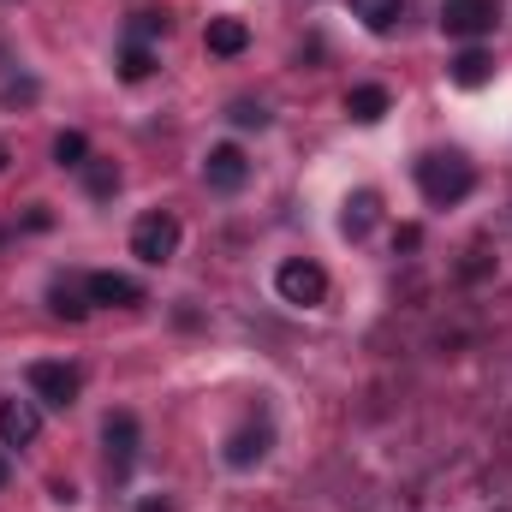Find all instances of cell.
<instances>
[{
  "instance_id": "obj_11",
  "label": "cell",
  "mask_w": 512,
  "mask_h": 512,
  "mask_svg": "<svg viewBox=\"0 0 512 512\" xmlns=\"http://www.w3.org/2000/svg\"><path fill=\"white\" fill-rule=\"evenodd\" d=\"M447 78H453L459 90H483V84L495 78V60H489L483 48H459V54H453V66H447Z\"/></svg>"
},
{
  "instance_id": "obj_8",
  "label": "cell",
  "mask_w": 512,
  "mask_h": 512,
  "mask_svg": "<svg viewBox=\"0 0 512 512\" xmlns=\"http://www.w3.org/2000/svg\"><path fill=\"white\" fill-rule=\"evenodd\" d=\"M42 429V411L30 399H0V447H30Z\"/></svg>"
},
{
  "instance_id": "obj_5",
  "label": "cell",
  "mask_w": 512,
  "mask_h": 512,
  "mask_svg": "<svg viewBox=\"0 0 512 512\" xmlns=\"http://www.w3.org/2000/svg\"><path fill=\"white\" fill-rule=\"evenodd\" d=\"M495 18H501V0H447V6H441V30H447V36H459V42L489 36V30H495Z\"/></svg>"
},
{
  "instance_id": "obj_6",
  "label": "cell",
  "mask_w": 512,
  "mask_h": 512,
  "mask_svg": "<svg viewBox=\"0 0 512 512\" xmlns=\"http://www.w3.org/2000/svg\"><path fill=\"white\" fill-rule=\"evenodd\" d=\"M203 179H209L215 191H239V185L251 179V161H245V149H239V143H215V149L203 155Z\"/></svg>"
},
{
  "instance_id": "obj_24",
  "label": "cell",
  "mask_w": 512,
  "mask_h": 512,
  "mask_svg": "<svg viewBox=\"0 0 512 512\" xmlns=\"http://www.w3.org/2000/svg\"><path fill=\"white\" fill-rule=\"evenodd\" d=\"M0 173H6V143H0Z\"/></svg>"
},
{
  "instance_id": "obj_22",
  "label": "cell",
  "mask_w": 512,
  "mask_h": 512,
  "mask_svg": "<svg viewBox=\"0 0 512 512\" xmlns=\"http://www.w3.org/2000/svg\"><path fill=\"white\" fill-rule=\"evenodd\" d=\"M137 512H173V507H167L161 495H143V501H137Z\"/></svg>"
},
{
  "instance_id": "obj_15",
  "label": "cell",
  "mask_w": 512,
  "mask_h": 512,
  "mask_svg": "<svg viewBox=\"0 0 512 512\" xmlns=\"http://www.w3.org/2000/svg\"><path fill=\"white\" fill-rule=\"evenodd\" d=\"M340 227H346L352 239H364V233L376 227V191H358V197L346 203V215H340Z\"/></svg>"
},
{
  "instance_id": "obj_16",
  "label": "cell",
  "mask_w": 512,
  "mask_h": 512,
  "mask_svg": "<svg viewBox=\"0 0 512 512\" xmlns=\"http://www.w3.org/2000/svg\"><path fill=\"white\" fill-rule=\"evenodd\" d=\"M78 173H84L90 197H114V191H120V167H108V161H96V155H90V161H84Z\"/></svg>"
},
{
  "instance_id": "obj_14",
  "label": "cell",
  "mask_w": 512,
  "mask_h": 512,
  "mask_svg": "<svg viewBox=\"0 0 512 512\" xmlns=\"http://www.w3.org/2000/svg\"><path fill=\"white\" fill-rule=\"evenodd\" d=\"M352 12L376 30V36H387L393 24H399V12H405V0H352Z\"/></svg>"
},
{
  "instance_id": "obj_20",
  "label": "cell",
  "mask_w": 512,
  "mask_h": 512,
  "mask_svg": "<svg viewBox=\"0 0 512 512\" xmlns=\"http://www.w3.org/2000/svg\"><path fill=\"white\" fill-rule=\"evenodd\" d=\"M161 30H167V12H131L126 42H143V48H149V36H161Z\"/></svg>"
},
{
  "instance_id": "obj_18",
  "label": "cell",
  "mask_w": 512,
  "mask_h": 512,
  "mask_svg": "<svg viewBox=\"0 0 512 512\" xmlns=\"http://www.w3.org/2000/svg\"><path fill=\"white\" fill-rule=\"evenodd\" d=\"M54 161H60V167H84V161H90V137H84V131H60V137H54Z\"/></svg>"
},
{
  "instance_id": "obj_13",
  "label": "cell",
  "mask_w": 512,
  "mask_h": 512,
  "mask_svg": "<svg viewBox=\"0 0 512 512\" xmlns=\"http://www.w3.org/2000/svg\"><path fill=\"white\" fill-rule=\"evenodd\" d=\"M262 453H268V429H239V435L227 441V465H233V471H251Z\"/></svg>"
},
{
  "instance_id": "obj_23",
  "label": "cell",
  "mask_w": 512,
  "mask_h": 512,
  "mask_svg": "<svg viewBox=\"0 0 512 512\" xmlns=\"http://www.w3.org/2000/svg\"><path fill=\"white\" fill-rule=\"evenodd\" d=\"M6 477H12V465H6V459H0V489H6Z\"/></svg>"
},
{
  "instance_id": "obj_2",
  "label": "cell",
  "mask_w": 512,
  "mask_h": 512,
  "mask_svg": "<svg viewBox=\"0 0 512 512\" xmlns=\"http://www.w3.org/2000/svg\"><path fill=\"white\" fill-rule=\"evenodd\" d=\"M131 256H137V262H149V268L173 262V256H179V215L149 209V215L131 227Z\"/></svg>"
},
{
  "instance_id": "obj_1",
  "label": "cell",
  "mask_w": 512,
  "mask_h": 512,
  "mask_svg": "<svg viewBox=\"0 0 512 512\" xmlns=\"http://www.w3.org/2000/svg\"><path fill=\"white\" fill-rule=\"evenodd\" d=\"M471 185H477V173H471V161H465V155H453V149H429V155L417 161V191H423L435 209L465 203V197H471Z\"/></svg>"
},
{
  "instance_id": "obj_12",
  "label": "cell",
  "mask_w": 512,
  "mask_h": 512,
  "mask_svg": "<svg viewBox=\"0 0 512 512\" xmlns=\"http://www.w3.org/2000/svg\"><path fill=\"white\" fill-rule=\"evenodd\" d=\"M387 108H393V96H387L382 84H358V90L346 96V114H352L358 126H376V120H387Z\"/></svg>"
},
{
  "instance_id": "obj_7",
  "label": "cell",
  "mask_w": 512,
  "mask_h": 512,
  "mask_svg": "<svg viewBox=\"0 0 512 512\" xmlns=\"http://www.w3.org/2000/svg\"><path fill=\"white\" fill-rule=\"evenodd\" d=\"M102 441H108L114 477H131V465H137V417H131V411H114V417L102 423Z\"/></svg>"
},
{
  "instance_id": "obj_21",
  "label": "cell",
  "mask_w": 512,
  "mask_h": 512,
  "mask_svg": "<svg viewBox=\"0 0 512 512\" xmlns=\"http://www.w3.org/2000/svg\"><path fill=\"white\" fill-rule=\"evenodd\" d=\"M233 126L262 131V126H268V108H262V102H233Z\"/></svg>"
},
{
  "instance_id": "obj_10",
  "label": "cell",
  "mask_w": 512,
  "mask_h": 512,
  "mask_svg": "<svg viewBox=\"0 0 512 512\" xmlns=\"http://www.w3.org/2000/svg\"><path fill=\"white\" fill-rule=\"evenodd\" d=\"M209 54H221V60H233V54H245L251 48V24L245 18H209Z\"/></svg>"
},
{
  "instance_id": "obj_4",
  "label": "cell",
  "mask_w": 512,
  "mask_h": 512,
  "mask_svg": "<svg viewBox=\"0 0 512 512\" xmlns=\"http://www.w3.org/2000/svg\"><path fill=\"white\" fill-rule=\"evenodd\" d=\"M78 387H84V376H78L72 364H60V358H36V364H30V393H36L42 405H54V411H66V405L78 399Z\"/></svg>"
},
{
  "instance_id": "obj_19",
  "label": "cell",
  "mask_w": 512,
  "mask_h": 512,
  "mask_svg": "<svg viewBox=\"0 0 512 512\" xmlns=\"http://www.w3.org/2000/svg\"><path fill=\"white\" fill-rule=\"evenodd\" d=\"M48 310L66 316V322H84V316H90V298H78L72 286H54V292H48Z\"/></svg>"
},
{
  "instance_id": "obj_17",
  "label": "cell",
  "mask_w": 512,
  "mask_h": 512,
  "mask_svg": "<svg viewBox=\"0 0 512 512\" xmlns=\"http://www.w3.org/2000/svg\"><path fill=\"white\" fill-rule=\"evenodd\" d=\"M149 72H155V54H149L143 42H126V48H120V78H126V84H143Z\"/></svg>"
},
{
  "instance_id": "obj_3",
  "label": "cell",
  "mask_w": 512,
  "mask_h": 512,
  "mask_svg": "<svg viewBox=\"0 0 512 512\" xmlns=\"http://www.w3.org/2000/svg\"><path fill=\"white\" fill-rule=\"evenodd\" d=\"M274 292H280L286 304H304V310H310V304H322V298H328V274H322L316 262L292 256V262H280V268H274Z\"/></svg>"
},
{
  "instance_id": "obj_9",
  "label": "cell",
  "mask_w": 512,
  "mask_h": 512,
  "mask_svg": "<svg viewBox=\"0 0 512 512\" xmlns=\"http://www.w3.org/2000/svg\"><path fill=\"white\" fill-rule=\"evenodd\" d=\"M84 298H90V304H108V310H120V304H137V298H143V286H137L131 274L96 268V274L84 280Z\"/></svg>"
}]
</instances>
